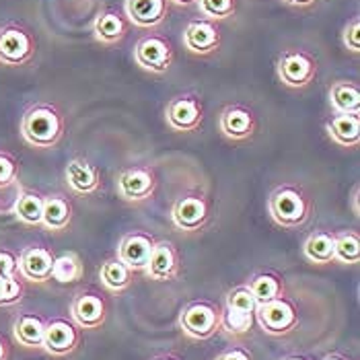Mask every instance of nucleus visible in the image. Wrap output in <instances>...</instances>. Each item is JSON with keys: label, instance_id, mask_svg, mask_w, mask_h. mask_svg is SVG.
Wrapping results in <instances>:
<instances>
[{"label": "nucleus", "instance_id": "nucleus-1", "mask_svg": "<svg viewBox=\"0 0 360 360\" xmlns=\"http://www.w3.org/2000/svg\"><path fill=\"white\" fill-rule=\"evenodd\" d=\"M64 122L52 103H37L29 108L21 120V134L35 148H52L62 136Z\"/></svg>", "mask_w": 360, "mask_h": 360}, {"label": "nucleus", "instance_id": "nucleus-2", "mask_svg": "<svg viewBox=\"0 0 360 360\" xmlns=\"http://www.w3.org/2000/svg\"><path fill=\"white\" fill-rule=\"evenodd\" d=\"M268 212L272 221L284 229H297L309 219L311 206L305 194L295 186H282L268 200Z\"/></svg>", "mask_w": 360, "mask_h": 360}, {"label": "nucleus", "instance_id": "nucleus-3", "mask_svg": "<svg viewBox=\"0 0 360 360\" xmlns=\"http://www.w3.org/2000/svg\"><path fill=\"white\" fill-rule=\"evenodd\" d=\"M278 81L288 89H305L317 77V60L307 50H284L276 62Z\"/></svg>", "mask_w": 360, "mask_h": 360}, {"label": "nucleus", "instance_id": "nucleus-4", "mask_svg": "<svg viewBox=\"0 0 360 360\" xmlns=\"http://www.w3.org/2000/svg\"><path fill=\"white\" fill-rule=\"evenodd\" d=\"M134 60L146 72L165 75L173 64V48L161 35H146L134 48Z\"/></svg>", "mask_w": 360, "mask_h": 360}, {"label": "nucleus", "instance_id": "nucleus-5", "mask_svg": "<svg viewBox=\"0 0 360 360\" xmlns=\"http://www.w3.org/2000/svg\"><path fill=\"white\" fill-rule=\"evenodd\" d=\"M35 44L25 29L17 25L0 29V62L6 66H21L33 56Z\"/></svg>", "mask_w": 360, "mask_h": 360}, {"label": "nucleus", "instance_id": "nucleus-6", "mask_svg": "<svg viewBox=\"0 0 360 360\" xmlns=\"http://www.w3.org/2000/svg\"><path fill=\"white\" fill-rule=\"evenodd\" d=\"M165 120L171 130L177 132H194L195 128H200L202 120H204V111L202 103L192 97V95H181L175 97L167 103Z\"/></svg>", "mask_w": 360, "mask_h": 360}, {"label": "nucleus", "instance_id": "nucleus-7", "mask_svg": "<svg viewBox=\"0 0 360 360\" xmlns=\"http://www.w3.org/2000/svg\"><path fill=\"white\" fill-rule=\"evenodd\" d=\"M184 46L192 54H212L221 48V29L214 21L208 19L192 21L184 31Z\"/></svg>", "mask_w": 360, "mask_h": 360}, {"label": "nucleus", "instance_id": "nucleus-8", "mask_svg": "<svg viewBox=\"0 0 360 360\" xmlns=\"http://www.w3.org/2000/svg\"><path fill=\"white\" fill-rule=\"evenodd\" d=\"M257 321L268 333H286L295 323H297V313L290 303L284 299H272L268 303H259L255 309Z\"/></svg>", "mask_w": 360, "mask_h": 360}, {"label": "nucleus", "instance_id": "nucleus-9", "mask_svg": "<svg viewBox=\"0 0 360 360\" xmlns=\"http://www.w3.org/2000/svg\"><path fill=\"white\" fill-rule=\"evenodd\" d=\"M181 330L188 333L190 338L195 340H206L217 332L219 326V315L217 311L206 303H195L190 305L179 317Z\"/></svg>", "mask_w": 360, "mask_h": 360}, {"label": "nucleus", "instance_id": "nucleus-10", "mask_svg": "<svg viewBox=\"0 0 360 360\" xmlns=\"http://www.w3.org/2000/svg\"><path fill=\"white\" fill-rule=\"evenodd\" d=\"M124 11L132 25L140 29H155L165 21L169 2L167 0H126Z\"/></svg>", "mask_w": 360, "mask_h": 360}, {"label": "nucleus", "instance_id": "nucleus-11", "mask_svg": "<svg viewBox=\"0 0 360 360\" xmlns=\"http://www.w3.org/2000/svg\"><path fill=\"white\" fill-rule=\"evenodd\" d=\"M155 177L150 171L146 169H126L120 173L117 177V192L124 200H130V202H140V200H146L150 198L155 192Z\"/></svg>", "mask_w": 360, "mask_h": 360}, {"label": "nucleus", "instance_id": "nucleus-12", "mask_svg": "<svg viewBox=\"0 0 360 360\" xmlns=\"http://www.w3.org/2000/svg\"><path fill=\"white\" fill-rule=\"evenodd\" d=\"M155 241L144 235V233H130L122 239L120 248H117V259L124 262L132 272L144 270L150 257Z\"/></svg>", "mask_w": 360, "mask_h": 360}, {"label": "nucleus", "instance_id": "nucleus-13", "mask_svg": "<svg viewBox=\"0 0 360 360\" xmlns=\"http://www.w3.org/2000/svg\"><path fill=\"white\" fill-rule=\"evenodd\" d=\"M173 224L181 231H198L208 219L206 200L200 195H186L181 198L171 210Z\"/></svg>", "mask_w": 360, "mask_h": 360}, {"label": "nucleus", "instance_id": "nucleus-14", "mask_svg": "<svg viewBox=\"0 0 360 360\" xmlns=\"http://www.w3.org/2000/svg\"><path fill=\"white\" fill-rule=\"evenodd\" d=\"M219 128L226 139L245 140L250 139L255 130V117L251 110L243 105H229L222 110Z\"/></svg>", "mask_w": 360, "mask_h": 360}, {"label": "nucleus", "instance_id": "nucleus-15", "mask_svg": "<svg viewBox=\"0 0 360 360\" xmlns=\"http://www.w3.org/2000/svg\"><path fill=\"white\" fill-rule=\"evenodd\" d=\"M144 272L159 282H165L175 276L177 274V253H175L173 243H169V241L155 243Z\"/></svg>", "mask_w": 360, "mask_h": 360}, {"label": "nucleus", "instance_id": "nucleus-16", "mask_svg": "<svg viewBox=\"0 0 360 360\" xmlns=\"http://www.w3.org/2000/svg\"><path fill=\"white\" fill-rule=\"evenodd\" d=\"M328 136L338 146H359L360 140V113H335L326 124Z\"/></svg>", "mask_w": 360, "mask_h": 360}, {"label": "nucleus", "instance_id": "nucleus-17", "mask_svg": "<svg viewBox=\"0 0 360 360\" xmlns=\"http://www.w3.org/2000/svg\"><path fill=\"white\" fill-rule=\"evenodd\" d=\"M52 264L54 257L50 251L44 248H29L21 253L17 268L31 282H46L52 278Z\"/></svg>", "mask_w": 360, "mask_h": 360}, {"label": "nucleus", "instance_id": "nucleus-18", "mask_svg": "<svg viewBox=\"0 0 360 360\" xmlns=\"http://www.w3.org/2000/svg\"><path fill=\"white\" fill-rule=\"evenodd\" d=\"M66 181L70 186L72 192L77 194H95L99 184H101V175L97 171V167L91 165L84 159H72L66 165Z\"/></svg>", "mask_w": 360, "mask_h": 360}, {"label": "nucleus", "instance_id": "nucleus-19", "mask_svg": "<svg viewBox=\"0 0 360 360\" xmlns=\"http://www.w3.org/2000/svg\"><path fill=\"white\" fill-rule=\"evenodd\" d=\"M77 344V332L75 328L68 323V321H52L50 326H46V332H44V348L52 354H68Z\"/></svg>", "mask_w": 360, "mask_h": 360}, {"label": "nucleus", "instance_id": "nucleus-20", "mask_svg": "<svg viewBox=\"0 0 360 360\" xmlns=\"http://www.w3.org/2000/svg\"><path fill=\"white\" fill-rule=\"evenodd\" d=\"M330 105L335 113H360V89L352 81H338L330 86Z\"/></svg>", "mask_w": 360, "mask_h": 360}, {"label": "nucleus", "instance_id": "nucleus-21", "mask_svg": "<svg viewBox=\"0 0 360 360\" xmlns=\"http://www.w3.org/2000/svg\"><path fill=\"white\" fill-rule=\"evenodd\" d=\"M93 35L99 44L103 46H115L120 44L124 37H126V23L124 19L113 13V11H108V13H101L97 19H95V25H93Z\"/></svg>", "mask_w": 360, "mask_h": 360}, {"label": "nucleus", "instance_id": "nucleus-22", "mask_svg": "<svg viewBox=\"0 0 360 360\" xmlns=\"http://www.w3.org/2000/svg\"><path fill=\"white\" fill-rule=\"evenodd\" d=\"M72 317L83 328H97L105 317V305L99 297L83 295L72 305Z\"/></svg>", "mask_w": 360, "mask_h": 360}, {"label": "nucleus", "instance_id": "nucleus-23", "mask_svg": "<svg viewBox=\"0 0 360 360\" xmlns=\"http://www.w3.org/2000/svg\"><path fill=\"white\" fill-rule=\"evenodd\" d=\"M72 219L70 202L60 195H48L44 198V212H41V224H46L52 231H62L68 226Z\"/></svg>", "mask_w": 360, "mask_h": 360}, {"label": "nucleus", "instance_id": "nucleus-24", "mask_svg": "<svg viewBox=\"0 0 360 360\" xmlns=\"http://www.w3.org/2000/svg\"><path fill=\"white\" fill-rule=\"evenodd\" d=\"M52 278L60 284H72L83 278V264L77 253H62L52 264Z\"/></svg>", "mask_w": 360, "mask_h": 360}, {"label": "nucleus", "instance_id": "nucleus-25", "mask_svg": "<svg viewBox=\"0 0 360 360\" xmlns=\"http://www.w3.org/2000/svg\"><path fill=\"white\" fill-rule=\"evenodd\" d=\"M305 251V257L309 262H315V264H330L333 262V237L328 233H313L309 235V239L303 245Z\"/></svg>", "mask_w": 360, "mask_h": 360}, {"label": "nucleus", "instance_id": "nucleus-26", "mask_svg": "<svg viewBox=\"0 0 360 360\" xmlns=\"http://www.w3.org/2000/svg\"><path fill=\"white\" fill-rule=\"evenodd\" d=\"M41 212H44V198L33 192H21L13 208V214L25 224H41Z\"/></svg>", "mask_w": 360, "mask_h": 360}, {"label": "nucleus", "instance_id": "nucleus-27", "mask_svg": "<svg viewBox=\"0 0 360 360\" xmlns=\"http://www.w3.org/2000/svg\"><path fill=\"white\" fill-rule=\"evenodd\" d=\"M44 332H46V326L35 315H23L15 323V338L23 346H31V348L41 346L44 344Z\"/></svg>", "mask_w": 360, "mask_h": 360}, {"label": "nucleus", "instance_id": "nucleus-28", "mask_svg": "<svg viewBox=\"0 0 360 360\" xmlns=\"http://www.w3.org/2000/svg\"><path fill=\"white\" fill-rule=\"evenodd\" d=\"M130 272H132V270H130L124 262H120V259L115 257V259H108V262L101 266L99 278H101V282H103L110 290H122V288H126L128 282H130Z\"/></svg>", "mask_w": 360, "mask_h": 360}, {"label": "nucleus", "instance_id": "nucleus-29", "mask_svg": "<svg viewBox=\"0 0 360 360\" xmlns=\"http://www.w3.org/2000/svg\"><path fill=\"white\" fill-rule=\"evenodd\" d=\"M333 259L342 264H359L360 259V239L359 233H342L333 237Z\"/></svg>", "mask_w": 360, "mask_h": 360}, {"label": "nucleus", "instance_id": "nucleus-30", "mask_svg": "<svg viewBox=\"0 0 360 360\" xmlns=\"http://www.w3.org/2000/svg\"><path fill=\"white\" fill-rule=\"evenodd\" d=\"M200 15L208 21H224L237 13V0H198L195 2Z\"/></svg>", "mask_w": 360, "mask_h": 360}, {"label": "nucleus", "instance_id": "nucleus-31", "mask_svg": "<svg viewBox=\"0 0 360 360\" xmlns=\"http://www.w3.org/2000/svg\"><path fill=\"white\" fill-rule=\"evenodd\" d=\"M248 288L253 295L255 303L259 305V303H268V301L276 299L278 292H280V282L274 276H270V274H262V276L253 278Z\"/></svg>", "mask_w": 360, "mask_h": 360}, {"label": "nucleus", "instance_id": "nucleus-32", "mask_svg": "<svg viewBox=\"0 0 360 360\" xmlns=\"http://www.w3.org/2000/svg\"><path fill=\"white\" fill-rule=\"evenodd\" d=\"M222 326L229 333H245L253 326V313H241L235 309H226L222 315Z\"/></svg>", "mask_w": 360, "mask_h": 360}, {"label": "nucleus", "instance_id": "nucleus-33", "mask_svg": "<svg viewBox=\"0 0 360 360\" xmlns=\"http://www.w3.org/2000/svg\"><path fill=\"white\" fill-rule=\"evenodd\" d=\"M226 309H235V311H241V313H253L255 315L257 303H255L253 295L250 292V288H237V290H233L229 295Z\"/></svg>", "mask_w": 360, "mask_h": 360}, {"label": "nucleus", "instance_id": "nucleus-34", "mask_svg": "<svg viewBox=\"0 0 360 360\" xmlns=\"http://www.w3.org/2000/svg\"><path fill=\"white\" fill-rule=\"evenodd\" d=\"M21 299V284L15 276H0V305H11Z\"/></svg>", "mask_w": 360, "mask_h": 360}, {"label": "nucleus", "instance_id": "nucleus-35", "mask_svg": "<svg viewBox=\"0 0 360 360\" xmlns=\"http://www.w3.org/2000/svg\"><path fill=\"white\" fill-rule=\"evenodd\" d=\"M342 41H344V46L350 50V52H354V54H359L360 52V21L359 17H354L346 29H344V35H342Z\"/></svg>", "mask_w": 360, "mask_h": 360}, {"label": "nucleus", "instance_id": "nucleus-36", "mask_svg": "<svg viewBox=\"0 0 360 360\" xmlns=\"http://www.w3.org/2000/svg\"><path fill=\"white\" fill-rule=\"evenodd\" d=\"M17 181V165L8 155L0 153V188Z\"/></svg>", "mask_w": 360, "mask_h": 360}, {"label": "nucleus", "instance_id": "nucleus-37", "mask_svg": "<svg viewBox=\"0 0 360 360\" xmlns=\"http://www.w3.org/2000/svg\"><path fill=\"white\" fill-rule=\"evenodd\" d=\"M15 272H17V259H15V255L8 253V251H0V276H15Z\"/></svg>", "mask_w": 360, "mask_h": 360}, {"label": "nucleus", "instance_id": "nucleus-38", "mask_svg": "<svg viewBox=\"0 0 360 360\" xmlns=\"http://www.w3.org/2000/svg\"><path fill=\"white\" fill-rule=\"evenodd\" d=\"M217 360H251V359L245 350H239V348H235V350H229V352L221 354V356H219Z\"/></svg>", "mask_w": 360, "mask_h": 360}, {"label": "nucleus", "instance_id": "nucleus-39", "mask_svg": "<svg viewBox=\"0 0 360 360\" xmlns=\"http://www.w3.org/2000/svg\"><path fill=\"white\" fill-rule=\"evenodd\" d=\"M284 4H288V6H299V8H303V6H311L313 2H317V0H282Z\"/></svg>", "mask_w": 360, "mask_h": 360}, {"label": "nucleus", "instance_id": "nucleus-40", "mask_svg": "<svg viewBox=\"0 0 360 360\" xmlns=\"http://www.w3.org/2000/svg\"><path fill=\"white\" fill-rule=\"evenodd\" d=\"M352 210H354V214L359 217L360 210H359V186L354 188V195H352Z\"/></svg>", "mask_w": 360, "mask_h": 360}, {"label": "nucleus", "instance_id": "nucleus-41", "mask_svg": "<svg viewBox=\"0 0 360 360\" xmlns=\"http://www.w3.org/2000/svg\"><path fill=\"white\" fill-rule=\"evenodd\" d=\"M167 2H171V4H175V6H192L198 0H167Z\"/></svg>", "mask_w": 360, "mask_h": 360}, {"label": "nucleus", "instance_id": "nucleus-42", "mask_svg": "<svg viewBox=\"0 0 360 360\" xmlns=\"http://www.w3.org/2000/svg\"><path fill=\"white\" fill-rule=\"evenodd\" d=\"M4 354H6V350H4V344L0 342V360H4Z\"/></svg>", "mask_w": 360, "mask_h": 360}, {"label": "nucleus", "instance_id": "nucleus-43", "mask_svg": "<svg viewBox=\"0 0 360 360\" xmlns=\"http://www.w3.org/2000/svg\"><path fill=\"white\" fill-rule=\"evenodd\" d=\"M286 360H303V359H286Z\"/></svg>", "mask_w": 360, "mask_h": 360}, {"label": "nucleus", "instance_id": "nucleus-44", "mask_svg": "<svg viewBox=\"0 0 360 360\" xmlns=\"http://www.w3.org/2000/svg\"><path fill=\"white\" fill-rule=\"evenodd\" d=\"M326 360H340V359H326Z\"/></svg>", "mask_w": 360, "mask_h": 360}, {"label": "nucleus", "instance_id": "nucleus-45", "mask_svg": "<svg viewBox=\"0 0 360 360\" xmlns=\"http://www.w3.org/2000/svg\"><path fill=\"white\" fill-rule=\"evenodd\" d=\"M159 360H171V359H159Z\"/></svg>", "mask_w": 360, "mask_h": 360}]
</instances>
